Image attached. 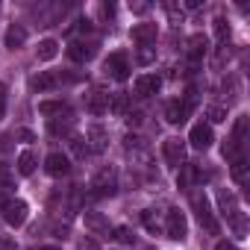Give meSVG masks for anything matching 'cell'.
I'll return each instance as SVG.
<instances>
[{"instance_id":"cell-7","label":"cell","mask_w":250,"mask_h":250,"mask_svg":"<svg viewBox=\"0 0 250 250\" xmlns=\"http://www.w3.org/2000/svg\"><path fill=\"white\" fill-rule=\"evenodd\" d=\"M188 142H191V147L194 150H209L212 147V142H215V133H212V127L209 124H194L191 127V133H188Z\"/></svg>"},{"instance_id":"cell-11","label":"cell","mask_w":250,"mask_h":250,"mask_svg":"<svg viewBox=\"0 0 250 250\" xmlns=\"http://www.w3.org/2000/svg\"><path fill=\"white\" fill-rule=\"evenodd\" d=\"M24 42H27V27L24 24H9L6 36H3V44L9 50H18V47H24Z\"/></svg>"},{"instance_id":"cell-22","label":"cell","mask_w":250,"mask_h":250,"mask_svg":"<svg viewBox=\"0 0 250 250\" xmlns=\"http://www.w3.org/2000/svg\"><path fill=\"white\" fill-rule=\"evenodd\" d=\"M56 83H59V77H53L50 71H42L39 77H33V83H30V85H33L36 91H47V88H53Z\"/></svg>"},{"instance_id":"cell-37","label":"cell","mask_w":250,"mask_h":250,"mask_svg":"<svg viewBox=\"0 0 250 250\" xmlns=\"http://www.w3.org/2000/svg\"><path fill=\"white\" fill-rule=\"evenodd\" d=\"M130 9H133V12H139V15H145L150 6H147V3H130Z\"/></svg>"},{"instance_id":"cell-26","label":"cell","mask_w":250,"mask_h":250,"mask_svg":"<svg viewBox=\"0 0 250 250\" xmlns=\"http://www.w3.org/2000/svg\"><path fill=\"white\" fill-rule=\"evenodd\" d=\"M50 133H53V136H68V133H71V115H68L65 121L53 118V121H50Z\"/></svg>"},{"instance_id":"cell-5","label":"cell","mask_w":250,"mask_h":250,"mask_svg":"<svg viewBox=\"0 0 250 250\" xmlns=\"http://www.w3.org/2000/svg\"><path fill=\"white\" fill-rule=\"evenodd\" d=\"M162 156H165V162L171 165V168H180V165H186V142L183 139H165L162 142Z\"/></svg>"},{"instance_id":"cell-28","label":"cell","mask_w":250,"mask_h":250,"mask_svg":"<svg viewBox=\"0 0 250 250\" xmlns=\"http://www.w3.org/2000/svg\"><path fill=\"white\" fill-rule=\"evenodd\" d=\"M227 221H229V227L235 229V235H244V232H247V224H244V212H235V215H229Z\"/></svg>"},{"instance_id":"cell-34","label":"cell","mask_w":250,"mask_h":250,"mask_svg":"<svg viewBox=\"0 0 250 250\" xmlns=\"http://www.w3.org/2000/svg\"><path fill=\"white\" fill-rule=\"evenodd\" d=\"M91 30H94V24H91L88 18H80V21H77V33H91Z\"/></svg>"},{"instance_id":"cell-1","label":"cell","mask_w":250,"mask_h":250,"mask_svg":"<svg viewBox=\"0 0 250 250\" xmlns=\"http://www.w3.org/2000/svg\"><path fill=\"white\" fill-rule=\"evenodd\" d=\"M191 206H194V212H197L200 227H203L206 232L218 235L221 227H218V218H215V212H212V206H209V197H206L203 191H191Z\"/></svg>"},{"instance_id":"cell-24","label":"cell","mask_w":250,"mask_h":250,"mask_svg":"<svg viewBox=\"0 0 250 250\" xmlns=\"http://www.w3.org/2000/svg\"><path fill=\"white\" fill-rule=\"evenodd\" d=\"M218 203H221V212H224L227 218L238 212V203H235V194H232V191H218Z\"/></svg>"},{"instance_id":"cell-29","label":"cell","mask_w":250,"mask_h":250,"mask_svg":"<svg viewBox=\"0 0 250 250\" xmlns=\"http://www.w3.org/2000/svg\"><path fill=\"white\" fill-rule=\"evenodd\" d=\"M112 232H115V238H118L121 244H133V241H136V235H133V229H130V227H115Z\"/></svg>"},{"instance_id":"cell-21","label":"cell","mask_w":250,"mask_h":250,"mask_svg":"<svg viewBox=\"0 0 250 250\" xmlns=\"http://www.w3.org/2000/svg\"><path fill=\"white\" fill-rule=\"evenodd\" d=\"M206 47H209L206 36H200V33H197V36H191V39H188V56H191V59H200V56L206 53Z\"/></svg>"},{"instance_id":"cell-31","label":"cell","mask_w":250,"mask_h":250,"mask_svg":"<svg viewBox=\"0 0 250 250\" xmlns=\"http://www.w3.org/2000/svg\"><path fill=\"white\" fill-rule=\"evenodd\" d=\"M142 221H145V227H147L150 232H159V229H162V224H159V218L153 215V209H147V212H142Z\"/></svg>"},{"instance_id":"cell-25","label":"cell","mask_w":250,"mask_h":250,"mask_svg":"<svg viewBox=\"0 0 250 250\" xmlns=\"http://www.w3.org/2000/svg\"><path fill=\"white\" fill-rule=\"evenodd\" d=\"M109 109L118 112V115H127V109H130V97H127V94H112Z\"/></svg>"},{"instance_id":"cell-14","label":"cell","mask_w":250,"mask_h":250,"mask_svg":"<svg viewBox=\"0 0 250 250\" xmlns=\"http://www.w3.org/2000/svg\"><path fill=\"white\" fill-rule=\"evenodd\" d=\"M188 106L183 103V100H168V106H165V121L168 124H183L186 118H188Z\"/></svg>"},{"instance_id":"cell-43","label":"cell","mask_w":250,"mask_h":250,"mask_svg":"<svg viewBox=\"0 0 250 250\" xmlns=\"http://www.w3.org/2000/svg\"><path fill=\"white\" fill-rule=\"evenodd\" d=\"M36 250H59V247H53V244H47V247H36Z\"/></svg>"},{"instance_id":"cell-35","label":"cell","mask_w":250,"mask_h":250,"mask_svg":"<svg viewBox=\"0 0 250 250\" xmlns=\"http://www.w3.org/2000/svg\"><path fill=\"white\" fill-rule=\"evenodd\" d=\"M6 115V85L0 83V118Z\"/></svg>"},{"instance_id":"cell-17","label":"cell","mask_w":250,"mask_h":250,"mask_svg":"<svg viewBox=\"0 0 250 250\" xmlns=\"http://www.w3.org/2000/svg\"><path fill=\"white\" fill-rule=\"evenodd\" d=\"M109 100H112V94H106V91H94L91 100H88V112H91V115H103V112H109Z\"/></svg>"},{"instance_id":"cell-19","label":"cell","mask_w":250,"mask_h":250,"mask_svg":"<svg viewBox=\"0 0 250 250\" xmlns=\"http://www.w3.org/2000/svg\"><path fill=\"white\" fill-rule=\"evenodd\" d=\"M56 53H59V42H56V39H44V42H39V50H36V56H39L42 62H50V59H56Z\"/></svg>"},{"instance_id":"cell-33","label":"cell","mask_w":250,"mask_h":250,"mask_svg":"<svg viewBox=\"0 0 250 250\" xmlns=\"http://www.w3.org/2000/svg\"><path fill=\"white\" fill-rule=\"evenodd\" d=\"M71 147H74V153L80 156V159H85L91 150H88V145H83V139L80 136H71Z\"/></svg>"},{"instance_id":"cell-42","label":"cell","mask_w":250,"mask_h":250,"mask_svg":"<svg viewBox=\"0 0 250 250\" xmlns=\"http://www.w3.org/2000/svg\"><path fill=\"white\" fill-rule=\"evenodd\" d=\"M6 200H9V197L3 194V188H0V209H3V203H6Z\"/></svg>"},{"instance_id":"cell-36","label":"cell","mask_w":250,"mask_h":250,"mask_svg":"<svg viewBox=\"0 0 250 250\" xmlns=\"http://www.w3.org/2000/svg\"><path fill=\"white\" fill-rule=\"evenodd\" d=\"M0 250H18V244L12 238H0Z\"/></svg>"},{"instance_id":"cell-27","label":"cell","mask_w":250,"mask_h":250,"mask_svg":"<svg viewBox=\"0 0 250 250\" xmlns=\"http://www.w3.org/2000/svg\"><path fill=\"white\" fill-rule=\"evenodd\" d=\"M232 180L235 183H247V162L244 159H232Z\"/></svg>"},{"instance_id":"cell-38","label":"cell","mask_w":250,"mask_h":250,"mask_svg":"<svg viewBox=\"0 0 250 250\" xmlns=\"http://www.w3.org/2000/svg\"><path fill=\"white\" fill-rule=\"evenodd\" d=\"M215 250H238V247H235L232 241H218V244H215Z\"/></svg>"},{"instance_id":"cell-12","label":"cell","mask_w":250,"mask_h":250,"mask_svg":"<svg viewBox=\"0 0 250 250\" xmlns=\"http://www.w3.org/2000/svg\"><path fill=\"white\" fill-rule=\"evenodd\" d=\"M88 150H94V153H103L106 150V145H109V133L100 127V124H91L88 127Z\"/></svg>"},{"instance_id":"cell-2","label":"cell","mask_w":250,"mask_h":250,"mask_svg":"<svg viewBox=\"0 0 250 250\" xmlns=\"http://www.w3.org/2000/svg\"><path fill=\"white\" fill-rule=\"evenodd\" d=\"M115 191H118L115 168H103V171L91 180V197H112Z\"/></svg>"},{"instance_id":"cell-6","label":"cell","mask_w":250,"mask_h":250,"mask_svg":"<svg viewBox=\"0 0 250 250\" xmlns=\"http://www.w3.org/2000/svg\"><path fill=\"white\" fill-rule=\"evenodd\" d=\"M27 215H30V206L24 200H6L3 203V221L9 227H21L27 221Z\"/></svg>"},{"instance_id":"cell-20","label":"cell","mask_w":250,"mask_h":250,"mask_svg":"<svg viewBox=\"0 0 250 250\" xmlns=\"http://www.w3.org/2000/svg\"><path fill=\"white\" fill-rule=\"evenodd\" d=\"M247 133H250V118H247V115H238V118H235V130H232V142L241 147V145L247 142Z\"/></svg>"},{"instance_id":"cell-3","label":"cell","mask_w":250,"mask_h":250,"mask_svg":"<svg viewBox=\"0 0 250 250\" xmlns=\"http://www.w3.org/2000/svg\"><path fill=\"white\" fill-rule=\"evenodd\" d=\"M165 235L174 238V241H183L188 235V221H186V215L180 209H168V215H165Z\"/></svg>"},{"instance_id":"cell-32","label":"cell","mask_w":250,"mask_h":250,"mask_svg":"<svg viewBox=\"0 0 250 250\" xmlns=\"http://www.w3.org/2000/svg\"><path fill=\"white\" fill-rule=\"evenodd\" d=\"M206 115H209V121H212V124L227 121V109H224V106H209V109H206Z\"/></svg>"},{"instance_id":"cell-23","label":"cell","mask_w":250,"mask_h":250,"mask_svg":"<svg viewBox=\"0 0 250 250\" xmlns=\"http://www.w3.org/2000/svg\"><path fill=\"white\" fill-rule=\"evenodd\" d=\"M36 171V153L33 150H24L21 156H18V174L21 177H30Z\"/></svg>"},{"instance_id":"cell-18","label":"cell","mask_w":250,"mask_h":250,"mask_svg":"<svg viewBox=\"0 0 250 250\" xmlns=\"http://www.w3.org/2000/svg\"><path fill=\"white\" fill-rule=\"evenodd\" d=\"M203 180V174L197 171V165H180V188H188L191 183H200Z\"/></svg>"},{"instance_id":"cell-10","label":"cell","mask_w":250,"mask_h":250,"mask_svg":"<svg viewBox=\"0 0 250 250\" xmlns=\"http://www.w3.org/2000/svg\"><path fill=\"white\" fill-rule=\"evenodd\" d=\"M159 85H162V80H159L156 74H139V77H136V94H139V97H150V94H156Z\"/></svg>"},{"instance_id":"cell-41","label":"cell","mask_w":250,"mask_h":250,"mask_svg":"<svg viewBox=\"0 0 250 250\" xmlns=\"http://www.w3.org/2000/svg\"><path fill=\"white\" fill-rule=\"evenodd\" d=\"M83 250H97V244H94L91 238H85V241H83Z\"/></svg>"},{"instance_id":"cell-9","label":"cell","mask_w":250,"mask_h":250,"mask_svg":"<svg viewBox=\"0 0 250 250\" xmlns=\"http://www.w3.org/2000/svg\"><path fill=\"white\" fill-rule=\"evenodd\" d=\"M44 171H47L50 177H65V174L71 171V159H68L65 153H50V156L44 159Z\"/></svg>"},{"instance_id":"cell-39","label":"cell","mask_w":250,"mask_h":250,"mask_svg":"<svg viewBox=\"0 0 250 250\" xmlns=\"http://www.w3.org/2000/svg\"><path fill=\"white\" fill-rule=\"evenodd\" d=\"M139 59H142V62H150V59H153V53H150V50H142V53H139Z\"/></svg>"},{"instance_id":"cell-13","label":"cell","mask_w":250,"mask_h":250,"mask_svg":"<svg viewBox=\"0 0 250 250\" xmlns=\"http://www.w3.org/2000/svg\"><path fill=\"white\" fill-rule=\"evenodd\" d=\"M39 112L53 121V118H62V115H71V106L65 100H42L39 103Z\"/></svg>"},{"instance_id":"cell-8","label":"cell","mask_w":250,"mask_h":250,"mask_svg":"<svg viewBox=\"0 0 250 250\" xmlns=\"http://www.w3.org/2000/svg\"><path fill=\"white\" fill-rule=\"evenodd\" d=\"M94 53H97L94 42H71L68 44V56L74 62H88V59H94Z\"/></svg>"},{"instance_id":"cell-4","label":"cell","mask_w":250,"mask_h":250,"mask_svg":"<svg viewBox=\"0 0 250 250\" xmlns=\"http://www.w3.org/2000/svg\"><path fill=\"white\" fill-rule=\"evenodd\" d=\"M103 71H106V77L124 83V80L130 77V59L124 56V53H109L106 62H103Z\"/></svg>"},{"instance_id":"cell-40","label":"cell","mask_w":250,"mask_h":250,"mask_svg":"<svg viewBox=\"0 0 250 250\" xmlns=\"http://www.w3.org/2000/svg\"><path fill=\"white\" fill-rule=\"evenodd\" d=\"M18 136H21L24 142H33V133H30V130H18Z\"/></svg>"},{"instance_id":"cell-16","label":"cell","mask_w":250,"mask_h":250,"mask_svg":"<svg viewBox=\"0 0 250 250\" xmlns=\"http://www.w3.org/2000/svg\"><path fill=\"white\" fill-rule=\"evenodd\" d=\"M85 227H88L94 235H109V232H112L109 221H106L100 212H85Z\"/></svg>"},{"instance_id":"cell-15","label":"cell","mask_w":250,"mask_h":250,"mask_svg":"<svg viewBox=\"0 0 250 250\" xmlns=\"http://www.w3.org/2000/svg\"><path fill=\"white\" fill-rule=\"evenodd\" d=\"M133 42L142 44V47H150L156 42V24H139V27H133Z\"/></svg>"},{"instance_id":"cell-30","label":"cell","mask_w":250,"mask_h":250,"mask_svg":"<svg viewBox=\"0 0 250 250\" xmlns=\"http://www.w3.org/2000/svg\"><path fill=\"white\" fill-rule=\"evenodd\" d=\"M215 36H218V42H227L229 39V24H227V18H215Z\"/></svg>"}]
</instances>
